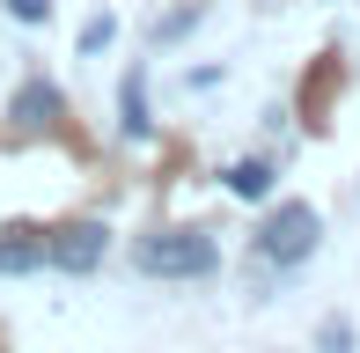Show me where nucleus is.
I'll return each instance as SVG.
<instances>
[{
  "instance_id": "nucleus-1",
  "label": "nucleus",
  "mask_w": 360,
  "mask_h": 353,
  "mask_svg": "<svg viewBox=\"0 0 360 353\" xmlns=\"http://www.w3.org/2000/svg\"><path fill=\"white\" fill-rule=\"evenodd\" d=\"M133 272L140 280H214L221 272V243L214 229H147L133 243Z\"/></svg>"
},
{
  "instance_id": "nucleus-9",
  "label": "nucleus",
  "mask_w": 360,
  "mask_h": 353,
  "mask_svg": "<svg viewBox=\"0 0 360 353\" xmlns=\"http://www.w3.org/2000/svg\"><path fill=\"white\" fill-rule=\"evenodd\" d=\"M184 30H199V8H176V15H162V23H155V44H176Z\"/></svg>"
},
{
  "instance_id": "nucleus-4",
  "label": "nucleus",
  "mask_w": 360,
  "mask_h": 353,
  "mask_svg": "<svg viewBox=\"0 0 360 353\" xmlns=\"http://www.w3.org/2000/svg\"><path fill=\"white\" fill-rule=\"evenodd\" d=\"M8 118L22 125V133H52V125L67 118V96H59L52 82H44V74H30V82L8 96Z\"/></svg>"
},
{
  "instance_id": "nucleus-10",
  "label": "nucleus",
  "mask_w": 360,
  "mask_h": 353,
  "mask_svg": "<svg viewBox=\"0 0 360 353\" xmlns=\"http://www.w3.org/2000/svg\"><path fill=\"white\" fill-rule=\"evenodd\" d=\"M0 8H8L15 23H30V30H44V23H52V0H0Z\"/></svg>"
},
{
  "instance_id": "nucleus-7",
  "label": "nucleus",
  "mask_w": 360,
  "mask_h": 353,
  "mask_svg": "<svg viewBox=\"0 0 360 353\" xmlns=\"http://www.w3.org/2000/svg\"><path fill=\"white\" fill-rule=\"evenodd\" d=\"M37 265H44V229H30V221L0 229V280H22Z\"/></svg>"
},
{
  "instance_id": "nucleus-2",
  "label": "nucleus",
  "mask_w": 360,
  "mask_h": 353,
  "mask_svg": "<svg viewBox=\"0 0 360 353\" xmlns=\"http://www.w3.org/2000/svg\"><path fill=\"white\" fill-rule=\"evenodd\" d=\"M316 243H323V214L309 199H280L265 221H257V236H250V250L265 265H280V272H294V265H309L316 258Z\"/></svg>"
},
{
  "instance_id": "nucleus-11",
  "label": "nucleus",
  "mask_w": 360,
  "mask_h": 353,
  "mask_svg": "<svg viewBox=\"0 0 360 353\" xmlns=\"http://www.w3.org/2000/svg\"><path fill=\"white\" fill-rule=\"evenodd\" d=\"M323 353H353V324L346 316H331V324H323V339H316Z\"/></svg>"
},
{
  "instance_id": "nucleus-6",
  "label": "nucleus",
  "mask_w": 360,
  "mask_h": 353,
  "mask_svg": "<svg viewBox=\"0 0 360 353\" xmlns=\"http://www.w3.org/2000/svg\"><path fill=\"white\" fill-rule=\"evenodd\" d=\"M118 140H155V110H147V74L125 67L118 82Z\"/></svg>"
},
{
  "instance_id": "nucleus-5",
  "label": "nucleus",
  "mask_w": 360,
  "mask_h": 353,
  "mask_svg": "<svg viewBox=\"0 0 360 353\" xmlns=\"http://www.w3.org/2000/svg\"><path fill=\"white\" fill-rule=\"evenodd\" d=\"M272 176H280V169H272V155H236V162L221 169V191H228V199H243V206H265V199H272Z\"/></svg>"
},
{
  "instance_id": "nucleus-3",
  "label": "nucleus",
  "mask_w": 360,
  "mask_h": 353,
  "mask_svg": "<svg viewBox=\"0 0 360 353\" xmlns=\"http://www.w3.org/2000/svg\"><path fill=\"white\" fill-rule=\"evenodd\" d=\"M103 250H110V229L96 214H81V221H59L52 236H44V265H59V272H96L103 265Z\"/></svg>"
},
{
  "instance_id": "nucleus-8",
  "label": "nucleus",
  "mask_w": 360,
  "mask_h": 353,
  "mask_svg": "<svg viewBox=\"0 0 360 353\" xmlns=\"http://www.w3.org/2000/svg\"><path fill=\"white\" fill-rule=\"evenodd\" d=\"M118 44V15H89L81 23V52H110Z\"/></svg>"
}]
</instances>
